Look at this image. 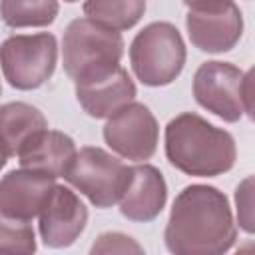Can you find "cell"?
I'll list each match as a JSON object with an SVG mask.
<instances>
[{"instance_id": "cell-1", "label": "cell", "mask_w": 255, "mask_h": 255, "mask_svg": "<svg viewBox=\"0 0 255 255\" xmlns=\"http://www.w3.org/2000/svg\"><path fill=\"white\" fill-rule=\"evenodd\" d=\"M235 239L237 223L223 191L193 183L177 193L163 231L171 255H225Z\"/></svg>"}, {"instance_id": "cell-2", "label": "cell", "mask_w": 255, "mask_h": 255, "mask_svg": "<svg viewBox=\"0 0 255 255\" xmlns=\"http://www.w3.org/2000/svg\"><path fill=\"white\" fill-rule=\"evenodd\" d=\"M163 139L167 161L185 175L217 177L227 173L237 159L233 135L193 112L169 120Z\"/></svg>"}, {"instance_id": "cell-3", "label": "cell", "mask_w": 255, "mask_h": 255, "mask_svg": "<svg viewBox=\"0 0 255 255\" xmlns=\"http://www.w3.org/2000/svg\"><path fill=\"white\" fill-rule=\"evenodd\" d=\"M187 50L171 22H151L129 44V64L135 78L149 88H161L179 78Z\"/></svg>"}, {"instance_id": "cell-4", "label": "cell", "mask_w": 255, "mask_h": 255, "mask_svg": "<svg viewBox=\"0 0 255 255\" xmlns=\"http://www.w3.org/2000/svg\"><path fill=\"white\" fill-rule=\"evenodd\" d=\"M124 56V38L90 18H76L68 24L62 40V62L66 74L76 82L114 70Z\"/></svg>"}, {"instance_id": "cell-5", "label": "cell", "mask_w": 255, "mask_h": 255, "mask_svg": "<svg viewBox=\"0 0 255 255\" xmlns=\"http://www.w3.org/2000/svg\"><path fill=\"white\" fill-rule=\"evenodd\" d=\"M64 179L90 199L98 209H108L122 201L131 181V167L102 147H82L66 171Z\"/></svg>"}, {"instance_id": "cell-6", "label": "cell", "mask_w": 255, "mask_h": 255, "mask_svg": "<svg viewBox=\"0 0 255 255\" xmlns=\"http://www.w3.org/2000/svg\"><path fill=\"white\" fill-rule=\"evenodd\" d=\"M58 64V40L50 32L14 34L2 42V74L8 86L30 92L44 86Z\"/></svg>"}, {"instance_id": "cell-7", "label": "cell", "mask_w": 255, "mask_h": 255, "mask_svg": "<svg viewBox=\"0 0 255 255\" xmlns=\"http://www.w3.org/2000/svg\"><path fill=\"white\" fill-rule=\"evenodd\" d=\"M185 8V28L197 50L223 54L241 40L243 16L235 2H191Z\"/></svg>"}, {"instance_id": "cell-8", "label": "cell", "mask_w": 255, "mask_h": 255, "mask_svg": "<svg viewBox=\"0 0 255 255\" xmlns=\"http://www.w3.org/2000/svg\"><path fill=\"white\" fill-rule=\"evenodd\" d=\"M243 72L229 62H203L193 74V98L195 102L227 124L241 120L243 100H241Z\"/></svg>"}, {"instance_id": "cell-9", "label": "cell", "mask_w": 255, "mask_h": 255, "mask_svg": "<svg viewBox=\"0 0 255 255\" xmlns=\"http://www.w3.org/2000/svg\"><path fill=\"white\" fill-rule=\"evenodd\" d=\"M104 139L120 157L145 163L157 149L159 126L145 104L133 102L106 122Z\"/></svg>"}, {"instance_id": "cell-10", "label": "cell", "mask_w": 255, "mask_h": 255, "mask_svg": "<svg viewBox=\"0 0 255 255\" xmlns=\"http://www.w3.org/2000/svg\"><path fill=\"white\" fill-rule=\"evenodd\" d=\"M88 225V207L76 191L56 185L50 201L40 213V237L50 249H66L76 243Z\"/></svg>"}, {"instance_id": "cell-11", "label": "cell", "mask_w": 255, "mask_h": 255, "mask_svg": "<svg viewBox=\"0 0 255 255\" xmlns=\"http://www.w3.org/2000/svg\"><path fill=\"white\" fill-rule=\"evenodd\" d=\"M74 86H76L78 104L90 118L96 120H104V118L110 120L122 108L133 104L137 96L131 76L122 66L80 80Z\"/></svg>"}, {"instance_id": "cell-12", "label": "cell", "mask_w": 255, "mask_h": 255, "mask_svg": "<svg viewBox=\"0 0 255 255\" xmlns=\"http://www.w3.org/2000/svg\"><path fill=\"white\" fill-rule=\"evenodd\" d=\"M54 189V179L44 173L22 167L12 169L0 181V215L20 221L40 217Z\"/></svg>"}, {"instance_id": "cell-13", "label": "cell", "mask_w": 255, "mask_h": 255, "mask_svg": "<svg viewBox=\"0 0 255 255\" xmlns=\"http://www.w3.org/2000/svg\"><path fill=\"white\" fill-rule=\"evenodd\" d=\"M167 183L163 173L149 163L131 165V181L120 201V213L135 223L153 221L165 207Z\"/></svg>"}, {"instance_id": "cell-14", "label": "cell", "mask_w": 255, "mask_h": 255, "mask_svg": "<svg viewBox=\"0 0 255 255\" xmlns=\"http://www.w3.org/2000/svg\"><path fill=\"white\" fill-rule=\"evenodd\" d=\"M76 155H78L76 141L68 133L56 129H44L36 133L30 141H26L16 157L22 169L38 171L56 179L66 175Z\"/></svg>"}, {"instance_id": "cell-15", "label": "cell", "mask_w": 255, "mask_h": 255, "mask_svg": "<svg viewBox=\"0 0 255 255\" xmlns=\"http://www.w3.org/2000/svg\"><path fill=\"white\" fill-rule=\"evenodd\" d=\"M0 128H2V163L18 155L22 145L30 141L36 133L48 129V120L44 114L26 102H8L0 108Z\"/></svg>"}, {"instance_id": "cell-16", "label": "cell", "mask_w": 255, "mask_h": 255, "mask_svg": "<svg viewBox=\"0 0 255 255\" xmlns=\"http://www.w3.org/2000/svg\"><path fill=\"white\" fill-rule=\"evenodd\" d=\"M82 10L86 18L92 22L114 30V32H124L133 28L139 18L145 12V2L141 0H92L84 2Z\"/></svg>"}, {"instance_id": "cell-17", "label": "cell", "mask_w": 255, "mask_h": 255, "mask_svg": "<svg viewBox=\"0 0 255 255\" xmlns=\"http://www.w3.org/2000/svg\"><path fill=\"white\" fill-rule=\"evenodd\" d=\"M0 10L8 28H44L56 20L60 4L56 0H4Z\"/></svg>"}, {"instance_id": "cell-18", "label": "cell", "mask_w": 255, "mask_h": 255, "mask_svg": "<svg viewBox=\"0 0 255 255\" xmlns=\"http://www.w3.org/2000/svg\"><path fill=\"white\" fill-rule=\"evenodd\" d=\"M36 235L30 221L6 219L0 221V255H36Z\"/></svg>"}, {"instance_id": "cell-19", "label": "cell", "mask_w": 255, "mask_h": 255, "mask_svg": "<svg viewBox=\"0 0 255 255\" xmlns=\"http://www.w3.org/2000/svg\"><path fill=\"white\" fill-rule=\"evenodd\" d=\"M88 255H145V251L131 235L122 231H106L96 237Z\"/></svg>"}, {"instance_id": "cell-20", "label": "cell", "mask_w": 255, "mask_h": 255, "mask_svg": "<svg viewBox=\"0 0 255 255\" xmlns=\"http://www.w3.org/2000/svg\"><path fill=\"white\" fill-rule=\"evenodd\" d=\"M235 211L239 229L255 235V175H247L235 187Z\"/></svg>"}, {"instance_id": "cell-21", "label": "cell", "mask_w": 255, "mask_h": 255, "mask_svg": "<svg viewBox=\"0 0 255 255\" xmlns=\"http://www.w3.org/2000/svg\"><path fill=\"white\" fill-rule=\"evenodd\" d=\"M241 100H243V112L251 122H255V66H251L243 74Z\"/></svg>"}, {"instance_id": "cell-22", "label": "cell", "mask_w": 255, "mask_h": 255, "mask_svg": "<svg viewBox=\"0 0 255 255\" xmlns=\"http://www.w3.org/2000/svg\"><path fill=\"white\" fill-rule=\"evenodd\" d=\"M233 255H255V241H245Z\"/></svg>"}]
</instances>
